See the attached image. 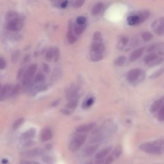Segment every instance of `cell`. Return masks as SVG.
Segmentation results:
<instances>
[{
  "label": "cell",
  "mask_w": 164,
  "mask_h": 164,
  "mask_svg": "<svg viewBox=\"0 0 164 164\" xmlns=\"http://www.w3.org/2000/svg\"><path fill=\"white\" fill-rule=\"evenodd\" d=\"M141 73H142V71L140 69H131L127 75V80L130 82H133L138 79Z\"/></svg>",
  "instance_id": "obj_7"
},
{
  "label": "cell",
  "mask_w": 164,
  "mask_h": 164,
  "mask_svg": "<svg viewBox=\"0 0 164 164\" xmlns=\"http://www.w3.org/2000/svg\"><path fill=\"white\" fill-rule=\"evenodd\" d=\"M86 25H87L86 22H85V23H84L83 25H78V24L76 23L75 26V28H74L75 33L77 35H81L85 31V30L86 29Z\"/></svg>",
  "instance_id": "obj_15"
},
{
  "label": "cell",
  "mask_w": 164,
  "mask_h": 164,
  "mask_svg": "<svg viewBox=\"0 0 164 164\" xmlns=\"http://www.w3.org/2000/svg\"><path fill=\"white\" fill-rule=\"evenodd\" d=\"M129 41V39L127 38L126 36H122V37H121V39H119V42H118L117 44V48L119 49H122L124 48L126 44L128 43Z\"/></svg>",
  "instance_id": "obj_19"
},
{
  "label": "cell",
  "mask_w": 164,
  "mask_h": 164,
  "mask_svg": "<svg viewBox=\"0 0 164 164\" xmlns=\"http://www.w3.org/2000/svg\"><path fill=\"white\" fill-rule=\"evenodd\" d=\"M113 160H113V158H112V156H109L106 159V160L102 163V164H111L113 162Z\"/></svg>",
  "instance_id": "obj_44"
},
{
  "label": "cell",
  "mask_w": 164,
  "mask_h": 164,
  "mask_svg": "<svg viewBox=\"0 0 164 164\" xmlns=\"http://www.w3.org/2000/svg\"><path fill=\"white\" fill-rule=\"evenodd\" d=\"M144 50H145V47L140 48L137 49L135 50V51H133L130 54V60L131 62H134V61L137 60L138 58H139L141 56H142V54H143Z\"/></svg>",
  "instance_id": "obj_10"
},
{
  "label": "cell",
  "mask_w": 164,
  "mask_h": 164,
  "mask_svg": "<svg viewBox=\"0 0 164 164\" xmlns=\"http://www.w3.org/2000/svg\"><path fill=\"white\" fill-rule=\"evenodd\" d=\"M163 141L158 140L154 142L145 143L141 145L140 148L143 151L153 154H160L162 153Z\"/></svg>",
  "instance_id": "obj_2"
},
{
  "label": "cell",
  "mask_w": 164,
  "mask_h": 164,
  "mask_svg": "<svg viewBox=\"0 0 164 164\" xmlns=\"http://www.w3.org/2000/svg\"><path fill=\"white\" fill-rule=\"evenodd\" d=\"M43 69L44 71V72H47V73H48V72H49V66L47 65V64H45V63H44L43 64Z\"/></svg>",
  "instance_id": "obj_47"
},
{
  "label": "cell",
  "mask_w": 164,
  "mask_h": 164,
  "mask_svg": "<svg viewBox=\"0 0 164 164\" xmlns=\"http://www.w3.org/2000/svg\"><path fill=\"white\" fill-rule=\"evenodd\" d=\"M35 135V130L34 129H31L25 131L21 135V139L24 140H27L34 138Z\"/></svg>",
  "instance_id": "obj_16"
},
{
  "label": "cell",
  "mask_w": 164,
  "mask_h": 164,
  "mask_svg": "<svg viewBox=\"0 0 164 164\" xmlns=\"http://www.w3.org/2000/svg\"><path fill=\"white\" fill-rule=\"evenodd\" d=\"M37 64H32L31 66H30L28 69H27V70L25 72L23 77H22V84L26 85L30 83L35 73L36 70H37Z\"/></svg>",
  "instance_id": "obj_4"
},
{
  "label": "cell",
  "mask_w": 164,
  "mask_h": 164,
  "mask_svg": "<svg viewBox=\"0 0 164 164\" xmlns=\"http://www.w3.org/2000/svg\"><path fill=\"white\" fill-rule=\"evenodd\" d=\"M62 75V72L59 69H55V70L54 71L53 75H52V78L53 80H58L60 77Z\"/></svg>",
  "instance_id": "obj_32"
},
{
  "label": "cell",
  "mask_w": 164,
  "mask_h": 164,
  "mask_svg": "<svg viewBox=\"0 0 164 164\" xmlns=\"http://www.w3.org/2000/svg\"><path fill=\"white\" fill-rule=\"evenodd\" d=\"M103 8V4L102 3H98L95 4V5L92 8V10H91V13L94 16H96L101 12Z\"/></svg>",
  "instance_id": "obj_17"
},
{
  "label": "cell",
  "mask_w": 164,
  "mask_h": 164,
  "mask_svg": "<svg viewBox=\"0 0 164 164\" xmlns=\"http://www.w3.org/2000/svg\"><path fill=\"white\" fill-rule=\"evenodd\" d=\"M85 0H75L73 3V7L75 8H79L83 5Z\"/></svg>",
  "instance_id": "obj_33"
},
{
  "label": "cell",
  "mask_w": 164,
  "mask_h": 164,
  "mask_svg": "<svg viewBox=\"0 0 164 164\" xmlns=\"http://www.w3.org/2000/svg\"><path fill=\"white\" fill-rule=\"evenodd\" d=\"M61 112H62L63 113H64V114H66V115L71 114V112L68 110H61Z\"/></svg>",
  "instance_id": "obj_48"
},
{
  "label": "cell",
  "mask_w": 164,
  "mask_h": 164,
  "mask_svg": "<svg viewBox=\"0 0 164 164\" xmlns=\"http://www.w3.org/2000/svg\"><path fill=\"white\" fill-rule=\"evenodd\" d=\"M139 40L138 39H133V40L131 41V44L133 47H135V46H136V45H137L139 44Z\"/></svg>",
  "instance_id": "obj_46"
},
{
  "label": "cell",
  "mask_w": 164,
  "mask_h": 164,
  "mask_svg": "<svg viewBox=\"0 0 164 164\" xmlns=\"http://www.w3.org/2000/svg\"><path fill=\"white\" fill-rule=\"evenodd\" d=\"M163 43H156L150 45L148 49V52H152L154 51H156V50H163Z\"/></svg>",
  "instance_id": "obj_22"
},
{
  "label": "cell",
  "mask_w": 164,
  "mask_h": 164,
  "mask_svg": "<svg viewBox=\"0 0 164 164\" xmlns=\"http://www.w3.org/2000/svg\"><path fill=\"white\" fill-rule=\"evenodd\" d=\"M105 46L103 41H92L90 46V53H103Z\"/></svg>",
  "instance_id": "obj_6"
},
{
  "label": "cell",
  "mask_w": 164,
  "mask_h": 164,
  "mask_svg": "<svg viewBox=\"0 0 164 164\" xmlns=\"http://www.w3.org/2000/svg\"><path fill=\"white\" fill-rule=\"evenodd\" d=\"M6 28L10 31H20L24 26L23 20L18 13L14 11H10L6 16Z\"/></svg>",
  "instance_id": "obj_1"
},
{
  "label": "cell",
  "mask_w": 164,
  "mask_h": 164,
  "mask_svg": "<svg viewBox=\"0 0 164 164\" xmlns=\"http://www.w3.org/2000/svg\"><path fill=\"white\" fill-rule=\"evenodd\" d=\"M95 124L94 122L89 123V124H86L81 125L77 127L76 131L77 132H78V133H85V132L89 131L91 130H92L95 127Z\"/></svg>",
  "instance_id": "obj_11"
},
{
  "label": "cell",
  "mask_w": 164,
  "mask_h": 164,
  "mask_svg": "<svg viewBox=\"0 0 164 164\" xmlns=\"http://www.w3.org/2000/svg\"><path fill=\"white\" fill-rule=\"evenodd\" d=\"M67 40L70 44H73L76 42L77 38L72 32V22L71 20L69 21L68 23V32L67 35Z\"/></svg>",
  "instance_id": "obj_8"
},
{
  "label": "cell",
  "mask_w": 164,
  "mask_h": 164,
  "mask_svg": "<svg viewBox=\"0 0 164 164\" xmlns=\"http://www.w3.org/2000/svg\"><path fill=\"white\" fill-rule=\"evenodd\" d=\"M60 49L58 48H54L53 49V58H54V62H57L59 60V58H60Z\"/></svg>",
  "instance_id": "obj_30"
},
{
  "label": "cell",
  "mask_w": 164,
  "mask_h": 164,
  "mask_svg": "<svg viewBox=\"0 0 164 164\" xmlns=\"http://www.w3.org/2000/svg\"><path fill=\"white\" fill-rule=\"evenodd\" d=\"M163 102V98H162L160 99L157 100V101L152 104L151 108V112H154L157 111L158 109L162 106Z\"/></svg>",
  "instance_id": "obj_18"
},
{
  "label": "cell",
  "mask_w": 164,
  "mask_h": 164,
  "mask_svg": "<svg viewBox=\"0 0 164 164\" xmlns=\"http://www.w3.org/2000/svg\"><path fill=\"white\" fill-rule=\"evenodd\" d=\"M0 89H1V84H0Z\"/></svg>",
  "instance_id": "obj_51"
},
{
  "label": "cell",
  "mask_w": 164,
  "mask_h": 164,
  "mask_svg": "<svg viewBox=\"0 0 164 164\" xmlns=\"http://www.w3.org/2000/svg\"><path fill=\"white\" fill-rule=\"evenodd\" d=\"M58 102H59V100H57V101H54V103H53V106H56L57 104L58 103Z\"/></svg>",
  "instance_id": "obj_50"
},
{
  "label": "cell",
  "mask_w": 164,
  "mask_h": 164,
  "mask_svg": "<svg viewBox=\"0 0 164 164\" xmlns=\"http://www.w3.org/2000/svg\"><path fill=\"white\" fill-rule=\"evenodd\" d=\"M154 32L158 36H162L164 34V18H158L154 21L151 25Z\"/></svg>",
  "instance_id": "obj_5"
},
{
  "label": "cell",
  "mask_w": 164,
  "mask_h": 164,
  "mask_svg": "<svg viewBox=\"0 0 164 164\" xmlns=\"http://www.w3.org/2000/svg\"><path fill=\"white\" fill-rule=\"evenodd\" d=\"M111 151V148H106L102 151H99L96 155H95V158L96 159H103L104 157H106L107 154L110 152Z\"/></svg>",
  "instance_id": "obj_23"
},
{
  "label": "cell",
  "mask_w": 164,
  "mask_h": 164,
  "mask_svg": "<svg viewBox=\"0 0 164 164\" xmlns=\"http://www.w3.org/2000/svg\"><path fill=\"white\" fill-rule=\"evenodd\" d=\"M78 104V100L72 99L71 101L66 104V107L69 108H75Z\"/></svg>",
  "instance_id": "obj_35"
},
{
  "label": "cell",
  "mask_w": 164,
  "mask_h": 164,
  "mask_svg": "<svg viewBox=\"0 0 164 164\" xmlns=\"http://www.w3.org/2000/svg\"><path fill=\"white\" fill-rule=\"evenodd\" d=\"M92 41H103V37L99 31H95L94 34Z\"/></svg>",
  "instance_id": "obj_34"
},
{
  "label": "cell",
  "mask_w": 164,
  "mask_h": 164,
  "mask_svg": "<svg viewBox=\"0 0 164 164\" xmlns=\"http://www.w3.org/2000/svg\"><path fill=\"white\" fill-rule=\"evenodd\" d=\"M163 73V68H162V69L158 70L155 72H154V73L151 76V77H150V78H158V77L161 76Z\"/></svg>",
  "instance_id": "obj_38"
},
{
  "label": "cell",
  "mask_w": 164,
  "mask_h": 164,
  "mask_svg": "<svg viewBox=\"0 0 164 164\" xmlns=\"http://www.w3.org/2000/svg\"><path fill=\"white\" fill-rule=\"evenodd\" d=\"M87 164H92L91 163H87Z\"/></svg>",
  "instance_id": "obj_52"
},
{
  "label": "cell",
  "mask_w": 164,
  "mask_h": 164,
  "mask_svg": "<svg viewBox=\"0 0 164 164\" xmlns=\"http://www.w3.org/2000/svg\"><path fill=\"white\" fill-rule=\"evenodd\" d=\"M40 138L42 141L43 142H45V141H48L52 138V132L51 130L48 127L45 128L42 130V133L40 135Z\"/></svg>",
  "instance_id": "obj_12"
},
{
  "label": "cell",
  "mask_w": 164,
  "mask_h": 164,
  "mask_svg": "<svg viewBox=\"0 0 164 164\" xmlns=\"http://www.w3.org/2000/svg\"><path fill=\"white\" fill-rule=\"evenodd\" d=\"M103 58V53H90V58L93 62H99Z\"/></svg>",
  "instance_id": "obj_21"
},
{
  "label": "cell",
  "mask_w": 164,
  "mask_h": 164,
  "mask_svg": "<svg viewBox=\"0 0 164 164\" xmlns=\"http://www.w3.org/2000/svg\"><path fill=\"white\" fill-rule=\"evenodd\" d=\"M136 14L139 17L140 24L142 23L143 22L145 21V20H147L150 16V13L148 10L139 11L137 13H136Z\"/></svg>",
  "instance_id": "obj_13"
},
{
  "label": "cell",
  "mask_w": 164,
  "mask_h": 164,
  "mask_svg": "<svg viewBox=\"0 0 164 164\" xmlns=\"http://www.w3.org/2000/svg\"><path fill=\"white\" fill-rule=\"evenodd\" d=\"M94 101V100L93 98H90V99H87L84 103V105H83L84 107L85 108H89V107H91L93 104Z\"/></svg>",
  "instance_id": "obj_40"
},
{
  "label": "cell",
  "mask_w": 164,
  "mask_h": 164,
  "mask_svg": "<svg viewBox=\"0 0 164 164\" xmlns=\"http://www.w3.org/2000/svg\"><path fill=\"white\" fill-rule=\"evenodd\" d=\"M121 153H122V148L120 146V145H119V146H117L115 148V149L113 150L111 156L113 158V160H115V159L117 158L121 155Z\"/></svg>",
  "instance_id": "obj_27"
},
{
  "label": "cell",
  "mask_w": 164,
  "mask_h": 164,
  "mask_svg": "<svg viewBox=\"0 0 164 164\" xmlns=\"http://www.w3.org/2000/svg\"><path fill=\"white\" fill-rule=\"evenodd\" d=\"M24 121H25L24 118H20V119L16 121L14 124H13V130H17V128H19V127L22 125V123L24 122Z\"/></svg>",
  "instance_id": "obj_31"
},
{
  "label": "cell",
  "mask_w": 164,
  "mask_h": 164,
  "mask_svg": "<svg viewBox=\"0 0 164 164\" xmlns=\"http://www.w3.org/2000/svg\"><path fill=\"white\" fill-rule=\"evenodd\" d=\"M86 22V18L83 16H80L76 19V23L78 25H83Z\"/></svg>",
  "instance_id": "obj_42"
},
{
  "label": "cell",
  "mask_w": 164,
  "mask_h": 164,
  "mask_svg": "<svg viewBox=\"0 0 164 164\" xmlns=\"http://www.w3.org/2000/svg\"><path fill=\"white\" fill-rule=\"evenodd\" d=\"M158 119L163 121L164 120V107L163 106H162V108H160V112L158 113Z\"/></svg>",
  "instance_id": "obj_41"
},
{
  "label": "cell",
  "mask_w": 164,
  "mask_h": 164,
  "mask_svg": "<svg viewBox=\"0 0 164 164\" xmlns=\"http://www.w3.org/2000/svg\"><path fill=\"white\" fill-rule=\"evenodd\" d=\"M127 24L130 26H136V25H140L139 17L136 13L135 14L130 16L128 17H127Z\"/></svg>",
  "instance_id": "obj_14"
},
{
  "label": "cell",
  "mask_w": 164,
  "mask_h": 164,
  "mask_svg": "<svg viewBox=\"0 0 164 164\" xmlns=\"http://www.w3.org/2000/svg\"><path fill=\"white\" fill-rule=\"evenodd\" d=\"M20 164H30V163L28 161H23V162H22Z\"/></svg>",
  "instance_id": "obj_49"
},
{
  "label": "cell",
  "mask_w": 164,
  "mask_h": 164,
  "mask_svg": "<svg viewBox=\"0 0 164 164\" xmlns=\"http://www.w3.org/2000/svg\"><path fill=\"white\" fill-rule=\"evenodd\" d=\"M67 5H68V1L67 0H65V1H63L61 3L60 7L62 8H66Z\"/></svg>",
  "instance_id": "obj_45"
},
{
  "label": "cell",
  "mask_w": 164,
  "mask_h": 164,
  "mask_svg": "<svg viewBox=\"0 0 164 164\" xmlns=\"http://www.w3.org/2000/svg\"><path fill=\"white\" fill-rule=\"evenodd\" d=\"M98 149V145H91L90 147L86 148L84 151V154L85 156H90L94 154L96 150Z\"/></svg>",
  "instance_id": "obj_20"
},
{
  "label": "cell",
  "mask_w": 164,
  "mask_h": 164,
  "mask_svg": "<svg viewBox=\"0 0 164 164\" xmlns=\"http://www.w3.org/2000/svg\"><path fill=\"white\" fill-rule=\"evenodd\" d=\"M6 67V62L4 58L0 57V69H3Z\"/></svg>",
  "instance_id": "obj_43"
},
{
  "label": "cell",
  "mask_w": 164,
  "mask_h": 164,
  "mask_svg": "<svg viewBox=\"0 0 164 164\" xmlns=\"http://www.w3.org/2000/svg\"><path fill=\"white\" fill-rule=\"evenodd\" d=\"M141 37L145 42H148L153 38V35L151 32H149V31H145L141 35Z\"/></svg>",
  "instance_id": "obj_28"
},
{
  "label": "cell",
  "mask_w": 164,
  "mask_h": 164,
  "mask_svg": "<svg viewBox=\"0 0 164 164\" xmlns=\"http://www.w3.org/2000/svg\"><path fill=\"white\" fill-rule=\"evenodd\" d=\"M157 58H158V56L157 54L151 53V54H149V55L145 57V58L144 59V61H145V63H147V64H149L150 63L154 61V60H156V59H157Z\"/></svg>",
  "instance_id": "obj_25"
},
{
  "label": "cell",
  "mask_w": 164,
  "mask_h": 164,
  "mask_svg": "<svg viewBox=\"0 0 164 164\" xmlns=\"http://www.w3.org/2000/svg\"><path fill=\"white\" fill-rule=\"evenodd\" d=\"M42 160L44 162H45V163H48V164H53L54 162V159L49 156L44 157L42 158Z\"/></svg>",
  "instance_id": "obj_37"
},
{
  "label": "cell",
  "mask_w": 164,
  "mask_h": 164,
  "mask_svg": "<svg viewBox=\"0 0 164 164\" xmlns=\"http://www.w3.org/2000/svg\"><path fill=\"white\" fill-rule=\"evenodd\" d=\"M86 140V136L85 135H78L72 138L69 143V148L71 151H75L78 150L81 145H83Z\"/></svg>",
  "instance_id": "obj_3"
},
{
  "label": "cell",
  "mask_w": 164,
  "mask_h": 164,
  "mask_svg": "<svg viewBox=\"0 0 164 164\" xmlns=\"http://www.w3.org/2000/svg\"><path fill=\"white\" fill-rule=\"evenodd\" d=\"M51 1H54V0H51Z\"/></svg>",
  "instance_id": "obj_53"
},
{
  "label": "cell",
  "mask_w": 164,
  "mask_h": 164,
  "mask_svg": "<svg viewBox=\"0 0 164 164\" xmlns=\"http://www.w3.org/2000/svg\"><path fill=\"white\" fill-rule=\"evenodd\" d=\"M45 79V76L44 74L41 73V72H39V73L36 75L35 81V82H42Z\"/></svg>",
  "instance_id": "obj_36"
},
{
  "label": "cell",
  "mask_w": 164,
  "mask_h": 164,
  "mask_svg": "<svg viewBox=\"0 0 164 164\" xmlns=\"http://www.w3.org/2000/svg\"><path fill=\"white\" fill-rule=\"evenodd\" d=\"M20 52L19 51H17L14 53L12 54V60L13 62H16L17 61L18 59H19L20 57Z\"/></svg>",
  "instance_id": "obj_39"
},
{
  "label": "cell",
  "mask_w": 164,
  "mask_h": 164,
  "mask_svg": "<svg viewBox=\"0 0 164 164\" xmlns=\"http://www.w3.org/2000/svg\"><path fill=\"white\" fill-rule=\"evenodd\" d=\"M42 153V150L40 149H35L31 150V151H29L26 153V155L29 157H34L35 156H37Z\"/></svg>",
  "instance_id": "obj_26"
},
{
  "label": "cell",
  "mask_w": 164,
  "mask_h": 164,
  "mask_svg": "<svg viewBox=\"0 0 164 164\" xmlns=\"http://www.w3.org/2000/svg\"><path fill=\"white\" fill-rule=\"evenodd\" d=\"M53 58V49L52 48H49L46 53H45V59L48 62H51Z\"/></svg>",
  "instance_id": "obj_29"
},
{
  "label": "cell",
  "mask_w": 164,
  "mask_h": 164,
  "mask_svg": "<svg viewBox=\"0 0 164 164\" xmlns=\"http://www.w3.org/2000/svg\"><path fill=\"white\" fill-rule=\"evenodd\" d=\"M12 90V86L10 85H6L0 89V101L6 98L8 95H11Z\"/></svg>",
  "instance_id": "obj_9"
},
{
  "label": "cell",
  "mask_w": 164,
  "mask_h": 164,
  "mask_svg": "<svg viewBox=\"0 0 164 164\" xmlns=\"http://www.w3.org/2000/svg\"><path fill=\"white\" fill-rule=\"evenodd\" d=\"M126 61V57L125 56H120L115 60V65L119 67H121L124 65Z\"/></svg>",
  "instance_id": "obj_24"
}]
</instances>
